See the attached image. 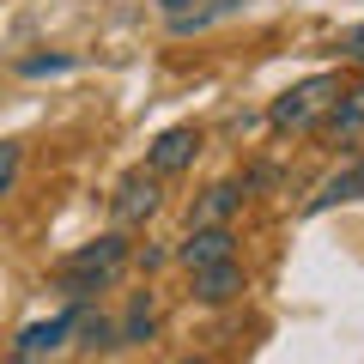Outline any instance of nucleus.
Segmentation results:
<instances>
[{"label":"nucleus","instance_id":"1","mask_svg":"<svg viewBox=\"0 0 364 364\" xmlns=\"http://www.w3.org/2000/svg\"><path fill=\"white\" fill-rule=\"evenodd\" d=\"M128 261H134V243H128V225H122V231H104V237H91V243H79L73 255L61 261V286L91 304Z\"/></svg>","mask_w":364,"mask_h":364},{"label":"nucleus","instance_id":"2","mask_svg":"<svg viewBox=\"0 0 364 364\" xmlns=\"http://www.w3.org/2000/svg\"><path fill=\"white\" fill-rule=\"evenodd\" d=\"M334 97H340V73H310V79H298V85L279 91L273 109H267L273 134H316Z\"/></svg>","mask_w":364,"mask_h":364},{"label":"nucleus","instance_id":"3","mask_svg":"<svg viewBox=\"0 0 364 364\" xmlns=\"http://www.w3.org/2000/svg\"><path fill=\"white\" fill-rule=\"evenodd\" d=\"M158 207H164V176H158L152 164L128 170V176L116 182V195H109V213H116V225H128V231H134V225H146Z\"/></svg>","mask_w":364,"mask_h":364},{"label":"nucleus","instance_id":"4","mask_svg":"<svg viewBox=\"0 0 364 364\" xmlns=\"http://www.w3.org/2000/svg\"><path fill=\"white\" fill-rule=\"evenodd\" d=\"M322 134L334 152H364V85H340V97L328 104V116H322Z\"/></svg>","mask_w":364,"mask_h":364},{"label":"nucleus","instance_id":"5","mask_svg":"<svg viewBox=\"0 0 364 364\" xmlns=\"http://www.w3.org/2000/svg\"><path fill=\"white\" fill-rule=\"evenodd\" d=\"M188 291H195V304H207V310H219V304H237L249 291V273L243 261H213V267H195L188 273Z\"/></svg>","mask_w":364,"mask_h":364},{"label":"nucleus","instance_id":"6","mask_svg":"<svg viewBox=\"0 0 364 364\" xmlns=\"http://www.w3.org/2000/svg\"><path fill=\"white\" fill-rule=\"evenodd\" d=\"M231 255H237V231H231V225H188V237L176 243V261L188 273L213 267V261H231Z\"/></svg>","mask_w":364,"mask_h":364},{"label":"nucleus","instance_id":"7","mask_svg":"<svg viewBox=\"0 0 364 364\" xmlns=\"http://www.w3.org/2000/svg\"><path fill=\"white\" fill-rule=\"evenodd\" d=\"M358 200H364V158L352 152L346 164H340L334 176H328L322 188L304 200V213H310V219H322V213H334V207H358Z\"/></svg>","mask_w":364,"mask_h":364},{"label":"nucleus","instance_id":"8","mask_svg":"<svg viewBox=\"0 0 364 364\" xmlns=\"http://www.w3.org/2000/svg\"><path fill=\"white\" fill-rule=\"evenodd\" d=\"M200 152V128L195 122H182V128H164L152 146H146V164L158 170V176H176V170H188Z\"/></svg>","mask_w":364,"mask_h":364},{"label":"nucleus","instance_id":"9","mask_svg":"<svg viewBox=\"0 0 364 364\" xmlns=\"http://www.w3.org/2000/svg\"><path fill=\"white\" fill-rule=\"evenodd\" d=\"M73 316H79V304H73V310H61V316H49V322H31L25 334L13 340V358H18V364H31V358H55V352L67 346V334H73Z\"/></svg>","mask_w":364,"mask_h":364},{"label":"nucleus","instance_id":"10","mask_svg":"<svg viewBox=\"0 0 364 364\" xmlns=\"http://www.w3.org/2000/svg\"><path fill=\"white\" fill-rule=\"evenodd\" d=\"M243 182H213L207 195L195 200V213H188V225H231L237 219V207H243Z\"/></svg>","mask_w":364,"mask_h":364},{"label":"nucleus","instance_id":"11","mask_svg":"<svg viewBox=\"0 0 364 364\" xmlns=\"http://www.w3.org/2000/svg\"><path fill=\"white\" fill-rule=\"evenodd\" d=\"M79 304V316H73V346L79 352H109V346H122V328L109 322V316H97V310H85V298H73Z\"/></svg>","mask_w":364,"mask_h":364},{"label":"nucleus","instance_id":"12","mask_svg":"<svg viewBox=\"0 0 364 364\" xmlns=\"http://www.w3.org/2000/svg\"><path fill=\"white\" fill-rule=\"evenodd\" d=\"M231 13H243V0H200V6H188V13H170L164 25L176 31V37H195V31H213L219 18H231Z\"/></svg>","mask_w":364,"mask_h":364},{"label":"nucleus","instance_id":"13","mask_svg":"<svg viewBox=\"0 0 364 364\" xmlns=\"http://www.w3.org/2000/svg\"><path fill=\"white\" fill-rule=\"evenodd\" d=\"M152 334H158V298L152 291H134L128 316H122V346H146Z\"/></svg>","mask_w":364,"mask_h":364},{"label":"nucleus","instance_id":"14","mask_svg":"<svg viewBox=\"0 0 364 364\" xmlns=\"http://www.w3.org/2000/svg\"><path fill=\"white\" fill-rule=\"evenodd\" d=\"M18 164H25V146H18V140H0V200L13 195V182H18Z\"/></svg>","mask_w":364,"mask_h":364},{"label":"nucleus","instance_id":"15","mask_svg":"<svg viewBox=\"0 0 364 364\" xmlns=\"http://www.w3.org/2000/svg\"><path fill=\"white\" fill-rule=\"evenodd\" d=\"M73 67V55H31V61H18V73L25 79H49V73H67Z\"/></svg>","mask_w":364,"mask_h":364},{"label":"nucleus","instance_id":"16","mask_svg":"<svg viewBox=\"0 0 364 364\" xmlns=\"http://www.w3.org/2000/svg\"><path fill=\"white\" fill-rule=\"evenodd\" d=\"M334 49H340V61H358V67H364V25H346V31L334 37Z\"/></svg>","mask_w":364,"mask_h":364},{"label":"nucleus","instance_id":"17","mask_svg":"<svg viewBox=\"0 0 364 364\" xmlns=\"http://www.w3.org/2000/svg\"><path fill=\"white\" fill-rule=\"evenodd\" d=\"M158 6H164V18H170V13H188V6H200V0H158Z\"/></svg>","mask_w":364,"mask_h":364}]
</instances>
